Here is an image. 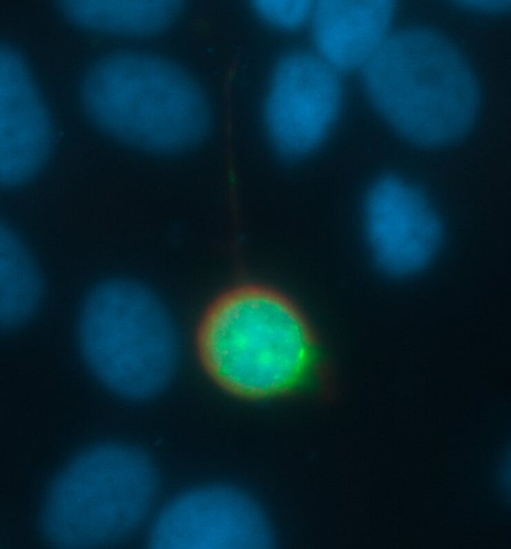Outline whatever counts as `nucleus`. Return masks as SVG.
I'll use <instances>...</instances> for the list:
<instances>
[{"mask_svg": "<svg viewBox=\"0 0 511 549\" xmlns=\"http://www.w3.org/2000/svg\"><path fill=\"white\" fill-rule=\"evenodd\" d=\"M195 341L208 376L241 398L307 392L322 375L318 338L306 316L264 285L241 284L219 293L204 311Z\"/></svg>", "mask_w": 511, "mask_h": 549, "instance_id": "f257e3e1", "label": "nucleus"}, {"mask_svg": "<svg viewBox=\"0 0 511 549\" xmlns=\"http://www.w3.org/2000/svg\"><path fill=\"white\" fill-rule=\"evenodd\" d=\"M362 70L375 109L412 143L448 144L475 119L476 78L460 51L436 32L408 28L389 35Z\"/></svg>", "mask_w": 511, "mask_h": 549, "instance_id": "f03ea898", "label": "nucleus"}, {"mask_svg": "<svg viewBox=\"0 0 511 549\" xmlns=\"http://www.w3.org/2000/svg\"><path fill=\"white\" fill-rule=\"evenodd\" d=\"M84 110L113 137L154 153H174L206 135L211 113L195 81L174 64L136 51L105 55L81 85Z\"/></svg>", "mask_w": 511, "mask_h": 549, "instance_id": "7ed1b4c3", "label": "nucleus"}, {"mask_svg": "<svg viewBox=\"0 0 511 549\" xmlns=\"http://www.w3.org/2000/svg\"><path fill=\"white\" fill-rule=\"evenodd\" d=\"M157 488L155 468L140 450L119 443L91 447L51 482L40 512L41 533L59 548L114 544L142 523Z\"/></svg>", "mask_w": 511, "mask_h": 549, "instance_id": "20e7f679", "label": "nucleus"}, {"mask_svg": "<svg viewBox=\"0 0 511 549\" xmlns=\"http://www.w3.org/2000/svg\"><path fill=\"white\" fill-rule=\"evenodd\" d=\"M78 336L91 372L122 396L151 397L173 371L172 322L157 297L135 282L111 279L93 287L80 311Z\"/></svg>", "mask_w": 511, "mask_h": 549, "instance_id": "39448f33", "label": "nucleus"}, {"mask_svg": "<svg viewBox=\"0 0 511 549\" xmlns=\"http://www.w3.org/2000/svg\"><path fill=\"white\" fill-rule=\"evenodd\" d=\"M342 96L339 73L316 54L294 51L281 58L264 108L266 131L276 150L299 158L316 149L336 119Z\"/></svg>", "mask_w": 511, "mask_h": 549, "instance_id": "423d86ee", "label": "nucleus"}, {"mask_svg": "<svg viewBox=\"0 0 511 549\" xmlns=\"http://www.w3.org/2000/svg\"><path fill=\"white\" fill-rule=\"evenodd\" d=\"M270 541L256 503L223 485L199 487L175 497L157 515L148 539L156 549H258Z\"/></svg>", "mask_w": 511, "mask_h": 549, "instance_id": "0eeeda50", "label": "nucleus"}, {"mask_svg": "<svg viewBox=\"0 0 511 549\" xmlns=\"http://www.w3.org/2000/svg\"><path fill=\"white\" fill-rule=\"evenodd\" d=\"M364 224L378 265L393 276H407L424 267L442 238L441 222L425 195L396 177H385L369 189Z\"/></svg>", "mask_w": 511, "mask_h": 549, "instance_id": "6e6552de", "label": "nucleus"}, {"mask_svg": "<svg viewBox=\"0 0 511 549\" xmlns=\"http://www.w3.org/2000/svg\"><path fill=\"white\" fill-rule=\"evenodd\" d=\"M51 124L28 69L8 44L0 52V177L3 188L34 177L52 145Z\"/></svg>", "mask_w": 511, "mask_h": 549, "instance_id": "1a4fd4ad", "label": "nucleus"}, {"mask_svg": "<svg viewBox=\"0 0 511 549\" xmlns=\"http://www.w3.org/2000/svg\"><path fill=\"white\" fill-rule=\"evenodd\" d=\"M389 0H322L309 21L316 55L338 73L363 68L389 36Z\"/></svg>", "mask_w": 511, "mask_h": 549, "instance_id": "9d476101", "label": "nucleus"}, {"mask_svg": "<svg viewBox=\"0 0 511 549\" xmlns=\"http://www.w3.org/2000/svg\"><path fill=\"white\" fill-rule=\"evenodd\" d=\"M57 6L85 28L127 36H147L168 28L183 4L168 0H61Z\"/></svg>", "mask_w": 511, "mask_h": 549, "instance_id": "9b49d317", "label": "nucleus"}, {"mask_svg": "<svg viewBox=\"0 0 511 549\" xmlns=\"http://www.w3.org/2000/svg\"><path fill=\"white\" fill-rule=\"evenodd\" d=\"M1 329H16L35 313L44 289L40 270L17 234L1 225Z\"/></svg>", "mask_w": 511, "mask_h": 549, "instance_id": "f8f14e48", "label": "nucleus"}, {"mask_svg": "<svg viewBox=\"0 0 511 549\" xmlns=\"http://www.w3.org/2000/svg\"><path fill=\"white\" fill-rule=\"evenodd\" d=\"M314 6L307 0H257L251 4L255 13L265 23L289 32L309 23Z\"/></svg>", "mask_w": 511, "mask_h": 549, "instance_id": "ddd939ff", "label": "nucleus"}, {"mask_svg": "<svg viewBox=\"0 0 511 549\" xmlns=\"http://www.w3.org/2000/svg\"><path fill=\"white\" fill-rule=\"evenodd\" d=\"M461 7L482 12H499L510 8V1H459Z\"/></svg>", "mask_w": 511, "mask_h": 549, "instance_id": "4468645a", "label": "nucleus"}]
</instances>
